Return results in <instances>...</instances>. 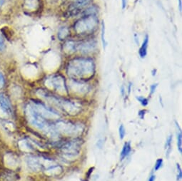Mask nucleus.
Wrapping results in <instances>:
<instances>
[{
  "label": "nucleus",
  "mask_w": 182,
  "mask_h": 181,
  "mask_svg": "<svg viewBox=\"0 0 182 181\" xmlns=\"http://www.w3.org/2000/svg\"><path fill=\"white\" fill-rule=\"evenodd\" d=\"M95 65L93 60L86 58H76L70 61L67 74L73 79H87L94 75Z\"/></svg>",
  "instance_id": "obj_1"
},
{
  "label": "nucleus",
  "mask_w": 182,
  "mask_h": 181,
  "mask_svg": "<svg viewBox=\"0 0 182 181\" xmlns=\"http://www.w3.org/2000/svg\"><path fill=\"white\" fill-rule=\"evenodd\" d=\"M26 114L29 122L38 129L41 130L44 133L49 135L50 137L56 138H57V131L56 128H53L37 113L31 105H28L26 108Z\"/></svg>",
  "instance_id": "obj_2"
},
{
  "label": "nucleus",
  "mask_w": 182,
  "mask_h": 181,
  "mask_svg": "<svg viewBox=\"0 0 182 181\" xmlns=\"http://www.w3.org/2000/svg\"><path fill=\"white\" fill-rule=\"evenodd\" d=\"M37 95L40 96L42 98H45L50 103L55 104V105L59 107L60 108L62 109L64 112L67 113L68 114L72 115V116L78 114L82 109V107L78 105L76 103H74L73 101L58 98V97L55 96L49 95L43 90L37 91Z\"/></svg>",
  "instance_id": "obj_3"
},
{
  "label": "nucleus",
  "mask_w": 182,
  "mask_h": 181,
  "mask_svg": "<svg viewBox=\"0 0 182 181\" xmlns=\"http://www.w3.org/2000/svg\"><path fill=\"white\" fill-rule=\"evenodd\" d=\"M57 132L67 136H76L82 134L84 128L81 124L74 123L70 121H58L55 124Z\"/></svg>",
  "instance_id": "obj_4"
},
{
  "label": "nucleus",
  "mask_w": 182,
  "mask_h": 181,
  "mask_svg": "<svg viewBox=\"0 0 182 181\" xmlns=\"http://www.w3.org/2000/svg\"><path fill=\"white\" fill-rule=\"evenodd\" d=\"M98 24V19L94 15H88L79 19L74 24V29L77 34H84L91 32Z\"/></svg>",
  "instance_id": "obj_5"
},
{
  "label": "nucleus",
  "mask_w": 182,
  "mask_h": 181,
  "mask_svg": "<svg viewBox=\"0 0 182 181\" xmlns=\"http://www.w3.org/2000/svg\"><path fill=\"white\" fill-rule=\"evenodd\" d=\"M45 84L48 88L55 89L59 93H67V86L64 78L60 75H55L49 78L45 81Z\"/></svg>",
  "instance_id": "obj_6"
},
{
  "label": "nucleus",
  "mask_w": 182,
  "mask_h": 181,
  "mask_svg": "<svg viewBox=\"0 0 182 181\" xmlns=\"http://www.w3.org/2000/svg\"><path fill=\"white\" fill-rule=\"evenodd\" d=\"M63 155L67 158H75L79 154L81 150V143L78 140L69 141L63 145L61 148Z\"/></svg>",
  "instance_id": "obj_7"
},
{
  "label": "nucleus",
  "mask_w": 182,
  "mask_h": 181,
  "mask_svg": "<svg viewBox=\"0 0 182 181\" xmlns=\"http://www.w3.org/2000/svg\"><path fill=\"white\" fill-rule=\"evenodd\" d=\"M34 110L37 112L39 115L44 119H58L60 118L59 114L51 109L47 108L46 106L42 105L41 104H33L31 105Z\"/></svg>",
  "instance_id": "obj_8"
},
{
  "label": "nucleus",
  "mask_w": 182,
  "mask_h": 181,
  "mask_svg": "<svg viewBox=\"0 0 182 181\" xmlns=\"http://www.w3.org/2000/svg\"><path fill=\"white\" fill-rule=\"evenodd\" d=\"M27 164L29 167L34 171H39L43 166H47L49 167L53 166V165H52V161L35 157H29L27 158Z\"/></svg>",
  "instance_id": "obj_9"
},
{
  "label": "nucleus",
  "mask_w": 182,
  "mask_h": 181,
  "mask_svg": "<svg viewBox=\"0 0 182 181\" xmlns=\"http://www.w3.org/2000/svg\"><path fill=\"white\" fill-rule=\"evenodd\" d=\"M69 86L72 91L79 94H85L89 91V86L84 81H79L76 79H72L69 81Z\"/></svg>",
  "instance_id": "obj_10"
},
{
  "label": "nucleus",
  "mask_w": 182,
  "mask_h": 181,
  "mask_svg": "<svg viewBox=\"0 0 182 181\" xmlns=\"http://www.w3.org/2000/svg\"><path fill=\"white\" fill-rule=\"evenodd\" d=\"M97 47V42L94 40H89L78 44L77 50L82 53H90L94 52Z\"/></svg>",
  "instance_id": "obj_11"
},
{
  "label": "nucleus",
  "mask_w": 182,
  "mask_h": 181,
  "mask_svg": "<svg viewBox=\"0 0 182 181\" xmlns=\"http://www.w3.org/2000/svg\"><path fill=\"white\" fill-rule=\"evenodd\" d=\"M4 163H5L6 166L10 167V168H14L17 165V160L15 158L14 155H12V153L7 154L5 155V157H4Z\"/></svg>",
  "instance_id": "obj_12"
},
{
  "label": "nucleus",
  "mask_w": 182,
  "mask_h": 181,
  "mask_svg": "<svg viewBox=\"0 0 182 181\" xmlns=\"http://www.w3.org/2000/svg\"><path fill=\"white\" fill-rule=\"evenodd\" d=\"M78 44L79 43L74 41H67L64 44V52L68 54L73 53L77 50Z\"/></svg>",
  "instance_id": "obj_13"
},
{
  "label": "nucleus",
  "mask_w": 182,
  "mask_h": 181,
  "mask_svg": "<svg viewBox=\"0 0 182 181\" xmlns=\"http://www.w3.org/2000/svg\"><path fill=\"white\" fill-rule=\"evenodd\" d=\"M148 44H149V37L146 36L144 38V41L142 43L140 49H139V55H140L141 58H145L147 54V49H148Z\"/></svg>",
  "instance_id": "obj_14"
},
{
  "label": "nucleus",
  "mask_w": 182,
  "mask_h": 181,
  "mask_svg": "<svg viewBox=\"0 0 182 181\" xmlns=\"http://www.w3.org/2000/svg\"><path fill=\"white\" fill-rule=\"evenodd\" d=\"M131 150H132V146H131L130 142H127L125 143V144L123 146L122 150H121V154H120V159L124 160V158L129 155V153H130Z\"/></svg>",
  "instance_id": "obj_15"
},
{
  "label": "nucleus",
  "mask_w": 182,
  "mask_h": 181,
  "mask_svg": "<svg viewBox=\"0 0 182 181\" xmlns=\"http://www.w3.org/2000/svg\"><path fill=\"white\" fill-rule=\"evenodd\" d=\"M46 170V174L49 175V176H55V175L59 174L61 172V170H62V168H61L60 166L53 165L52 166V167H49V168Z\"/></svg>",
  "instance_id": "obj_16"
},
{
  "label": "nucleus",
  "mask_w": 182,
  "mask_h": 181,
  "mask_svg": "<svg viewBox=\"0 0 182 181\" xmlns=\"http://www.w3.org/2000/svg\"><path fill=\"white\" fill-rule=\"evenodd\" d=\"M38 0H26L25 6L27 9L29 10H34L38 7Z\"/></svg>",
  "instance_id": "obj_17"
},
{
  "label": "nucleus",
  "mask_w": 182,
  "mask_h": 181,
  "mask_svg": "<svg viewBox=\"0 0 182 181\" xmlns=\"http://www.w3.org/2000/svg\"><path fill=\"white\" fill-rule=\"evenodd\" d=\"M177 147H178V150L179 151L180 153H182V134L181 131L180 129L179 126L178 124L177 123Z\"/></svg>",
  "instance_id": "obj_18"
},
{
  "label": "nucleus",
  "mask_w": 182,
  "mask_h": 181,
  "mask_svg": "<svg viewBox=\"0 0 182 181\" xmlns=\"http://www.w3.org/2000/svg\"><path fill=\"white\" fill-rule=\"evenodd\" d=\"M70 34V31H69L68 28L67 27H63L60 29L59 31L58 34V37L59 39H64L67 36Z\"/></svg>",
  "instance_id": "obj_19"
},
{
  "label": "nucleus",
  "mask_w": 182,
  "mask_h": 181,
  "mask_svg": "<svg viewBox=\"0 0 182 181\" xmlns=\"http://www.w3.org/2000/svg\"><path fill=\"white\" fill-rule=\"evenodd\" d=\"M0 103L1 104V105L4 106V108L7 109V110H10L11 109V106H10V102L7 100V98H5L4 96H0Z\"/></svg>",
  "instance_id": "obj_20"
},
{
  "label": "nucleus",
  "mask_w": 182,
  "mask_h": 181,
  "mask_svg": "<svg viewBox=\"0 0 182 181\" xmlns=\"http://www.w3.org/2000/svg\"><path fill=\"white\" fill-rule=\"evenodd\" d=\"M29 73H30L29 77H31L32 75H34V74H36V68L32 66H27L24 69V74L28 76Z\"/></svg>",
  "instance_id": "obj_21"
},
{
  "label": "nucleus",
  "mask_w": 182,
  "mask_h": 181,
  "mask_svg": "<svg viewBox=\"0 0 182 181\" xmlns=\"http://www.w3.org/2000/svg\"><path fill=\"white\" fill-rule=\"evenodd\" d=\"M171 143H172V136H169L168 137V138L166 139V157H168L170 153L171 150Z\"/></svg>",
  "instance_id": "obj_22"
},
{
  "label": "nucleus",
  "mask_w": 182,
  "mask_h": 181,
  "mask_svg": "<svg viewBox=\"0 0 182 181\" xmlns=\"http://www.w3.org/2000/svg\"><path fill=\"white\" fill-rule=\"evenodd\" d=\"M101 37H102V44H103V47L104 49L107 46V42H106V39H105V26H104V22H102V34H101Z\"/></svg>",
  "instance_id": "obj_23"
},
{
  "label": "nucleus",
  "mask_w": 182,
  "mask_h": 181,
  "mask_svg": "<svg viewBox=\"0 0 182 181\" xmlns=\"http://www.w3.org/2000/svg\"><path fill=\"white\" fill-rule=\"evenodd\" d=\"M19 146L21 150H25V151L30 150V148H29V146L28 143L27 141H25V140H22V141L19 142Z\"/></svg>",
  "instance_id": "obj_24"
},
{
  "label": "nucleus",
  "mask_w": 182,
  "mask_h": 181,
  "mask_svg": "<svg viewBox=\"0 0 182 181\" xmlns=\"http://www.w3.org/2000/svg\"><path fill=\"white\" fill-rule=\"evenodd\" d=\"M136 99L138 100V101H139V103L141 104L142 106H146L148 105L149 104V101L148 99H147V98H145V97L144 96H137L136 97Z\"/></svg>",
  "instance_id": "obj_25"
},
{
  "label": "nucleus",
  "mask_w": 182,
  "mask_h": 181,
  "mask_svg": "<svg viewBox=\"0 0 182 181\" xmlns=\"http://www.w3.org/2000/svg\"><path fill=\"white\" fill-rule=\"evenodd\" d=\"M119 137L121 140L124 139V136H125L126 134V131L125 128H124V126L123 125H121L119 126Z\"/></svg>",
  "instance_id": "obj_26"
},
{
  "label": "nucleus",
  "mask_w": 182,
  "mask_h": 181,
  "mask_svg": "<svg viewBox=\"0 0 182 181\" xmlns=\"http://www.w3.org/2000/svg\"><path fill=\"white\" fill-rule=\"evenodd\" d=\"M162 164H163V160L162 159H158L156 161V163H155L154 166V170H158L159 168H161V167L162 166Z\"/></svg>",
  "instance_id": "obj_27"
},
{
  "label": "nucleus",
  "mask_w": 182,
  "mask_h": 181,
  "mask_svg": "<svg viewBox=\"0 0 182 181\" xmlns=\"http://www.w3.org/2000/svg\"><path fill=\"white\" fill-rule=\"evenodd\" d=\"M7 112L6 111L5 109H4L3 108L0 107V118H2V119H6L7 117Z\"/></svg>",
  "instance_id": "obj_28"
},
{
  "label": "nucleus",
  "mask_w": 182,
  "mask_h": 181,
  "mask_svg": "<svg viewBox=\"0 0 182 181\" xmlns=\"http://www.w3.org/2000/svg\"><path fill=\"white\" fill-rule=\"evenodd\" d=\"M177 173H177V180H179L181 178L182 173H181V167H180L179 164H177Z\"/></svg>",
  "instance_id": "obj_29"
},
{
  "label": "nucleus",
  "mask_w": 182,
  "mask_h": 181,
  "mask_svg": "<svg viewBox=\"0 0 182 181\" xmlns=\"http://www.w3.org/2000/svg\"><path fill=\"white\" fill-rule=\"evenodd\" d=\"M158 86V83H154V84H152L150 87V91H151V94H153L156 91V88Z\"/></svg>",
  "instance_id": "obj_30"
},
{
  "label": "nucleus",
  "mask_w": 182,
  "mask_h": 181,
  "mask_svg": "<svg viewBox=\"0 0 182 181\" xmlns=\"http://www.w3.org/2000/svg\"><path fill=\"white\" fill-rule=\"evenodd\" d=\"M4 83V78H3V76L0 74V89L3 87Z\"/></svg>",
  "instance_id": "obj_31"
},
{
  "label": "nucleus",
  "mask_w": 182,
  "mask_h": 181,
  "mask_svg": "<svg viewBox=\"0 0 182 181\" xmlns=\"http://www.w3.org/2000/svg\"><path fill=\"white\" fill-rule=\"evenodd\" d=\"M3 47H4V41H3L1 37L0 36V49H3Z\"/></svg>",
  "instance_id": "obj_32"
},
{
  "label": "nucleus",
  "mask_w": 182,
  "mask_h": 181,
  "mask_svg": "<svg viewBox=\"0 0 182 181\" xmlns=\"http://www.w3.org/2000/svg\"><path fill=\"white\" fill-rule=\"evenodd\" d=\"M121 2H122V8L125 9L126 6V0H121Z\"/></svg>",
  "instance_id": "obj_33"
},
{
  "label": "nucleus",
  "mask_w": 182,
  "mask_h": 181,
  "mask_svg": "<svg viewBox=\"0 0 182 181\" xmlns=\"http://www.w3.org/2000/svg\"><path fill=\"white\" fill-rule=\"evenodd\" d=\"M121 95L124 96V94H125V89H124V86H122L121 88Z\"/></svg>",
  "instance_id": "obj_34"
},
{
  "label": "nucleus",
  "mask_w": 182,
  "mask_h": 181,
  "mask_svg": "<svg viewBox=\"0 0 182 181\" xmlns=\"http://www.w3.org/2000/svg\"><path fill=\"white\" fill-rule=\"evenodd\" d=\"M149 181H155V176H151L149 179Z\"/></svg>",
  "instance_id": "obj_35"
},
{
  "label": "nucleus",
  "mask_w": 182,
  "mask_h": 181,
  "mask_svg": "<svg viewBox=\"0 0 182 181\" xmlns=\"http://www.w3.org/2000/svg\"><path fill=\"white\" fill-rule=\"evenodd\" d=\"M179 10L180 12H181V0H179Z\"/></svg>",
  "instance_id": "obj_36"
},
{
  "label": "nucleus",
  "mask_w": 182,
  "mask_h": 181,
  "mask_svg": "<svg viewBox=\"0 0 182 181\" xmlns=\"http://www.w3.org/2000/svg\"><path fill=\"white\" fill-rule=\"evenodd\" d=\"M2 1H3V0H0V4H1V3H2Z\"/></svg>",
  "instance_id": "obj_37"
},
{
  "label": "nucleus",
  "mask_w": 182,
  "mask_h": 181,
  "mask_svg": "<svg viewBox=\"0 0 182 181\" xmlns=\"http://www.w3.org/2000/svg\"><path fill=\"white\" fill-rule=\"evenodd\" d=\"M74 1H78V0H74Z\"/></svg>",
  "instance_id": "obj_38"
}]
</instances>
